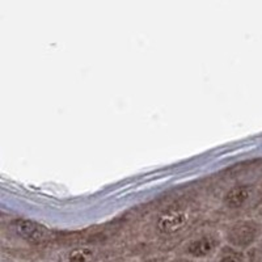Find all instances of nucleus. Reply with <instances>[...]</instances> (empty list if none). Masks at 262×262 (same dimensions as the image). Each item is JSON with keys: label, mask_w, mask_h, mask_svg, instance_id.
I'll return each mask as SVG.
<instances>
[{"label": "nucleus", "mask_w": 262, "mask_h": 262, "mask_svg": "<svg viewBox=\"0 0 262 262\" xmlns=\"http://www.w3.org/2000/svg\"><path fill=\"white\" fill-rule=\"evenodd\" d=\"M148 262H161L160 259H152V261H148Z\"/></svg>", "instance_id": "obj_11"}, {"label": "nucleus", "mask_w": 262, "mask_h": 262, "mask_svg": "<svg viewBox=\"0 0 262 262\" xmlns=\"http://www.w3.org/2000/svg\"><path fill=\"white\" fill-rule=\"evenodd\" d=\"M222 249V236L215 232H202L193 237L184 248V256L198 261L216 257Z\"/></svg>", "instance_id": "obj_2"}, {"label": "nucleus", "mask_w": 262, "mask_h": 262, "mask_svg": "<svg viewBox=\"0 0 262 262\" xmlns=\"http://www.w3.org/2000/svg\"><path fill=\"white\" fill-rule=\"evenodd\" d=\"M257 245H258L259 250H261V252H262V236H261V238H259V242H258V244H257Z\"/></svg>", "instance_id": "obj_10"}, {"label": "nucleus", "mask_w": 262, "mask_h": 262, "mask_svg": "<svg viewBox=\"0 0 262 262\" xmlns=\"http://www.w3.org/2000/svg\"><path fill=\"white\" fill-rule=\"evenodd\" d=\"M253 195V188L248 184H238L232 186L223 195V205L229 210H237L249 202Z\"/></svg>", "instance_id": "obj_5"}, {"label": "nucleus", "mask_w": 262, "mask_h": 262, "mask_svg": "<svg viewBox=\"0 0 262 262\" xmlns=\"http://www.w3.org/2000/svg\"><path fill=\"white\" fill-rule=\"evenodd\" d=\"M262 236V222L258 219H242L227 228L224 238L233 249L244 250L258 244Z\"/></svg>", "instance_id": "obj_1"}, {"label": "nucleus", "mask_w": 262, "mask_h": 262, "mask_svg": "<svg viewBox=\"0 0 262 262\" xmlns=\"http://www.w3.org/2000/svg\"><path fill=\"white\" fill-rule=\"evenodd\" d=\"M214 262H248V259L244 252L227 247L222 248L221 252L215 257Z\"/></svg>", "instance_id": "obj_7"}, {"label": "nucleus", "mask_w": 262, "mask_h": 262, "mask_svg": "<svg viewBox=\"0 0 262 262\" xmlns=\"http://www.w3.org/2000/svg\"><path fill=\"white\" fill-rule=\"evenodd\" d=\"M95 258L96 249L91 247H76L63 256L62 262H93Z\"/></svg>", "instance_id": "obj_6"}, {"label": "nucleus", "mask_w": 262, "mask_h": 262, "mask_svg": "<svg viewBox=\"0 0 262 262\" xmlns=\"http://www.w3.org/2000/svg\"><path fill=\"white\" fill-rule=\"evenodd\" d=\"M189 219L190 216H189L188 209L180 205L169 206L156 217V231L165 236L176 235L188 226Z\"/></svg>", "instance_id": "obj_3"}, {"label": "nucleus", "mask_w": 262, "mask_h": 262, "mask_svg": "<svg viewBox=\"0 0 262 262\" xmlns=\"http://www.w3.org/2000/svg\"><path fill=\"white\" fill-rule=\"evenodd\" d=\"M170 262H195L194 261V259H190V258H188V257H177V258H174V259H172V261Z\"/></svg>", "instance_id": "obj_8"}, {"label": "nucleus", "mask_w": 262, "mask_h": 262, "mask_svg": "<svg viewBox=\"0 0 262 262\" xmlns=\"http://www.w3.org/2000/svg\"><path fill=\"white\" fill-rule=\"evenodd\" d=\"M257 214H258V217H259V221L262 222V205L259 206L258 207V211H257Z\"/></svg>", "instance_id": "obj_9"}, {"label": "nucleus", "mask_w": 262, "mask_h": 262, "mask_svg": "<svg viewBox=\"0 0 262 262\" xmlns=\"http://www.w3.org/2000/svg\"><path fill=\"white\" fill-rule=\"evenodd\" d=\"M12 228L21 238L34 244L48 242L53 235L48 227L30 219H16L12 223Z\"/></svg>", "instance_id": "obj_4"}]
</instances>
